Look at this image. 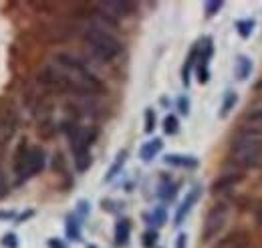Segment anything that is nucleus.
Masks as SVG:
<instances>
[{
  "label": "nucleus",
  "instance_id": "1",
  "mask_svg": "<svg viewBox=\"0 0 262 248\" xmlns=\"http://www.w3.org/2000/svg\"><path fill=\"white\" fill-rule=\"evenodd\" d=\"M85 45L87 49L93 53V57H97L99 61L103 63H111L115 61L121 53H123V45L107 31H101V29H95V27H89L85 34Z\"/></svg>",
  "mask_w": 262,
  "mask_h": 248
},
{
  "label": "nucleus",
  "instance_id": "2",
  "mask_svg": "<svg viewBox=\"0 0 262 248\" xmlns=\"http://www.w3.org/2000/svg\"><path fill=\"white\" fill-rule=\"evenodd\" d=\"M230 157L242 168H254L262 161V139L256 135H240L230 146Z\"/></svg>",
  "mask_w": 262,
  "mask_h": 248
},
{
  "label": "nucleus",
  "instance_id": "3",
  "mask_svg": "<svg viewBox=\"0 0 262 248\" xmlns=\"http://www.w3.org/2000/svg\"><path fill=\"white\" fill-rule=\"evenodd\" d=\"M230 218V206L220 202L216 204L208 214H206V220H204V228H202V240L204 242H210L214 238L220 236V232L224 230V226L228 224Z\"/></svg>",
  "mask_w": 262,
  "mask_h": 248
},
{
  "label": "nucleus",
  "instance_id": "4",
  "mask_svg": "<svg viewBox=\"0 0 262 248\" xmlns=\"http://www.w3.org/2000/svg\"><path fill=\"white\" fill-rule=\"evenodd\" d=\"M65 131L73 154L89 152V148L95 143V139H97L99 135L97 127H87V125H77V123H67Z\"/></svg>",
  "mask_w": 262,
  "mask_h": 248
},
{
  "label": "nucleus",
  "instance_id": "5",
  "mask_svg": "<svg viewBox=\"0 0 262 248\" xmlns=\"http://www.w3.org/2000/svg\"><path fill=\"white\" fill-rule=\"evenodd\" d=\"M29 146L25 141L18 143L14 157H12V174L16 178V184H23L25 180H29V170H27V161H29Z\"/></svg>",
  "mask_w": 262,
  "mask_h": 248
},
{
  "label": "nucleus",
  "instance_id": "6",
  "mask_svg": "<svg viewBox=\"0 0 262 248\" xmlns=\"http://www.w3.org/2000/svg\"><path fill=\"white\" fill-rule=\"evenodd\" d=\"M97 10L107 14L113 20H119V18L129 16L131 10H133V4L131 2H121V0H107V2H97Z\"/></svg>",
  "mask_w": 262,
  "mask_h": 248
},
{
  "label": "nucleus",
  "instance_id": "7",
  "mask_svg": "<svg viewBox=\"0 0 262 248\" xmlns=\"http://www.w3.org/2000/svg\"><path fill=\"white\" fill-rule=\"evenodd\" d=\"M200 196H202V188L196 186L192 188L188 194H186V198L182 200V204L178 206V210H176V218H173V222H176V226H180V224H184V220L186 216L192 212V208L198 204V200H200Z\"/></svg>",
  "mask_w": 262,
  "mask_h": 248
},
{
  "label": "nucleus",
  "instance_id": "8",
  "mask_svg": "<svg viewBox=\"0 0 262 248\" xmlns=\"http://www.w3.org/2000/svg\"><path fill=\"white\" fill-rule=\"evenodd\" d=\"M248 246H250V234L246 230H234V232L226 234L216 244V248H248Z\"/></svg>",
  "mask_w": 262,
  "mask_h": 248
},
{
  "label": "nucleus",
  "instance_id": "9",
  "mask_svg": "<svg viewBox=\"0 0 262 248\" xmlns=\"http://www.w3.org/2000/svg\"><path fill=\"white\" fill-rule=\"evenodd\" d=\"M47 157H45V150L40 146H33L29 150V161H27V170H29V178H33L36 174H40L45 170Z\"/></svg>",
  "mask_w": 262,
  "mask_h": 248
},
{
  "label": "nucleus",
  "instance_id": "10",
  "mask_svg": "<svg viewBox=\"0 0 262 248\" xmlns=\"http://www.w3.org/2000/svg\"><path fill=\"white\" fill-rule=\"evenodd\" d=\"M242 180H244V174H240V172L224 174V176H220V178L212 184V192H214V194H218V192H228V190H232L234 186H238Z\"/></svg>",
  "mask_w": 262,
  "mask_h": 248
},
{
  "label": "nucleus",
  "instance_id": "11",
  "mask_svg": "<svg viewBox=\"0 0 262 248\" xmlns=\"http://www.w3.org/2000/svg\"><path fill=\"white\" fill-rule=\"evenodd\" d=\"M164 161L167 166H173V168H186V170H196L198 168V159L194 155L167 154L164 157Z\"/></svg>",
  "mask_w": 262,
  "mask_h": 248
},
{
  "label": "nucleus",
  "instance_id": "12",
  "mask_svg": "<svg viewBox=\"0 0 262 248\" xmlns=\"http://www.w3.org/2000/svg\"><path fill=\"white\" fill-rule=\"evenodd\" d=\"M162 150H164V141H162L160 137H154V139H149V141H145V143L141 146L139 157H141L143 161H151Z\"/></svg>",
  "mask_w": 262,
  "mask_h": 248
},
{
  "label": "nucleus",
  "instance_id": "13",
  "mask_svg": "<svg viewBox=\"0 0 262 248\" xmlns=\"http://www.w3.org/2000/svg\"><path fill=\"white\" fill-rule=\"evenodd\" d=\"M250 73H252V61L248 59V57H238L236 59V65H234V77L238 79V81H246L248 77H250Z\"/></svg>",
  "mask_w": 262,
  "mask_h": 248
},
{
  "label": "nucleus",
  "instance_id": "14",
  "mask_svg": "<svg viewBox=\"0 0 262 248\" xmlns=\"http://www.w3.org/2000/svg\"><path fill=\"white\" fill-rule=\"evenodd\" d=\"M129 236H131L129 220H119L115 224V244L117 246H125L129 242Z\"/></svg>",
  "mask_w": 262,
  "mask_h": 248
},
{
  "label": "nucleus",
  "instance_id": "15",
  "mask_svg": "<svg viewBox=\"0 0 262 248\" xmlns=\"http://www.w3.org/2000/svg\"><path fill=\"white\" fill-rule=\"evenodd\" d=\"M65 232L69 240H81V224L75 216H67V224H65Z\"/></svg>",
  "mask_w": 262,
  "mask_h": 248
},
{
  "label": "nucleus",
  "instance_id": "16",
  "mask_svg": "<svg viewBox=\"0 0 262 248\" xmlns=\"http://www.w3.org/2000/svg\"><path fill=\"white\" fill-rule=\"evenodd\" d=\"M125 159H127V152L125 150H121L117 157H115V161H113V166L109 168V172H107V176H105V182H111L117 174H119V170L123 168V163H125Z\"/></svg>",
  "mask_w": 262,
  "mask_h": 248
},
{
  "label": "nucleus",
  "instance_id": "17",
  "mask_svg": "<svg viewBox=\"0 0 262 248\" xmlns=\"http://www.w3.org/2000/svg\"><path fill=\"white\" fill-rule=\"evenodd\" d=\"M236 103H238V95L234 93V91H228V93L224 95V101H222V107H220V117L224 119V117H228L230 111L236 107Z\"/></svg>",
  "mask_w": 262,
  "mask_h": 248
},
{
  "label": "nucleus",
  "instance_id": "18",
  "mask_svg": "<svg viewBox=\"0 0 262 248\" xmlns=\"http://www.w3.org/2000/svg\"><path fill=\"white\" fill-rule=\"evenodd\" d=\"M256 29V25H254V20L252 18H242V20H236V31L238 34L242 36V38H248L252 32Z\"/></svg>",
  "mask_w": 262,
  "mask_h": 248
},
{
  "label": "nucleus",
  "instance_id": "19",
  "mask_svg": "<svg viewBox=\"0 0 262 248\" xmlns=\"http://www.w3.org/2000/svg\"><path fill=\"white\" fill-rule=\"evenodd\" d=\"M91 161H93L91 152H81V154H75V168H77V172H87V170L91 168Z\"/></svg>",
  "mask_w": 262,
  "mask_h": 248
},
{
  "label": "nucleus",
  "instance_id": "20",
  "mask_svg": "<svg viewBox=\"0 0 262 248\" xmlns=\"http://www.w3.org/2000/svg\"><path fill=\"white\" fill-rule=\"evenodd\" d=\"M160 198L162 200H173L176 198V194H178V186L173 184V182H169V180H165L164 184L160 186Z\"/></svg>",
  "mask_w": 262,
  "mask_h": 248
},
{
  "label": "nucleus",
  "instance_id": "21",
  "mask_svg": "<svg viewBox=\"0 0 262 248\" xmlns=\"http://www.w3.org/2000/svg\"><path fill=\"white\" fill-rule=\"evenodd\" d=\"M164 131L167 135H176L180 131V121H178L176 115H167L164 119Z\"/></svg>",
  "mask_w": 262,
  "mask_h": 248
},
{
  "label": "nucleus",
  "instance_id": "22",
  "mask_svg": "<svg viewBox=\"0 0 262 248\" xmlns=\"http://www.w3.org/2000/svg\"><path fill=\"white\" fill-rule=\"evenodd\" d=\"M222 6H224V2L222 0H214V2H206L204 4V10H206V16L208 18H212V16H216L220 10H222Z\"/></svg>",
  "mask_w": 262,
  "mask_h": 248
},
{
  "label": "nucleus",
  "instance_id": "23",
  "mask_svg": "<svg viewBox=\"0 0 262 248\" xmlns=\"http://www.w3.org/2000/svg\"><path fill=\"white\" fill-rule=\"evenodd\" d=\"M149 220H151V224H156V226H164L165 220H167V212H165L164 206H162V208H156V210L151 212Z\"/></svg>",
  "mask_w": 262,
  "mask_h": 248
},
{
  "label": "nucleus",
  "instance_id": "24",
  "mask_svg": "<svg viewBox=\"0 0 262 248\" xmlns=\"http://www.w3.org/2000/svg\"><path fill=\"white\" fill-rule=\"evenodd\" d=\"M156 242H158V232H156V230H147V232L141 236V244H143V248H154Z\"/></svg>",
  "mask_w": 262,
  "mask_h": 248
},
{
  "label": "nucleus",
  "instance_id": "25",
  "mask_svg": "<svg viewBox=\"0 0 262 248\" xmlns=\"http://www.w3.org/2000/svg\"><path fill=\"white\" fill-rule=\"evenodd\" d=\"M156 129V113L151 107L145 109V133H151Z\"/></svg>",
  "mask_w": 262,
  "mask_h": 248
},
{
  "label": "nucleus",
  "instance_id": "26",
  "mask_svg": "<svg viewBox=\"0 0 262 248\" xmlns=\"http://www.w3.org/2000/svg\"><path fill=\"white\" fill-rule=\"evenodd\" d=\"M8 192H10V184L6 180V174L0 170V200H4L8 196Z\"/></svg>",
  "mask_w": 262,
  "mask_h": 248
},
{
  "label": "nucleus",
  "instance_id": "27",
  "mask_svg": "<svg viewBox=\"0 0 262 248\" xmlns=\"http://www.w3.org/2000/svg\"><path fill=\"white\" fill-rule=\"evenodd\" d=\"M2 246L4 248H18V240H16V234L8 232L2 236Z\"/></svg>",
  "mask_w": 262,
  "mask_h": 248
},
{
  "label": "nucleus",
  "instance_id": "28",
  "mask_svg": "<svg viewBox=\"0 0 262 248\" xmlns=\"http://www.w3.org/2000/svg\"><path fill=\"white\" fill-rule=\"evenodd\" d=\"M178 107H180V113L188 115L190 113V101H188V97H180L178 99Z\"/></svg>",
  "mask_w": 262,
  "mask_h": 248
},
{
  "label": "nucleus",
  "instance_id": "29",
  "mask_svg": "<svg viewBox=\"0 0 262 248\" xmlns=\"http://www.w3.org/2000/svg\"><path fill=\"white\" fill-rule=\"evenodd\" d=\"M47 244H49V248H67L65 242H63V240H59V238H51Z\"/></svg>",
  "mask_w": 262,
  "mask_h": 248
},
{
  "label": "nucleus",
  "instance_id": "30",
  "mask_svg": "<svg viewBox=\"0 0 262 248\" xmlns=\"http://www.w3.org/2000/svg\"><path fill=\"white\" fill-rule=\"evenodd\" d=\"M186 244H188V236L186 234H180L176 238V248H186Z\"/></svg>",
  "mask_w": 262,
  "mask_h": 248
},
{
  "label": "nucleus",
  "instance_id": "31",
  "mask_svg": "<svg viewBox=\"0 0 262 248\" xmlns=\"http://www.w3.org/2000/svg\"><path fill=\"white\" fill-rule=\"evenodd\" d=\"M0 218L2 220H12V218H16V214L14 212H0Z\"/></svg>",
  "mask_w": 262,
  "mask_h": 248
},
{
  "label": "nucleus",
  "instance_id": "32",
  "mask_svg": "<svg viewBox=\"0 0 262 248\" xmlns=\"http://www.w3.org/2000/svg\"><path fill=\"white\" fill-rule=\"evenodd\" d=\"M256 220H258V224H262V208L256 210Z\"/></svg>",
  "mask_w": 262,
  "mask_h": 248
},
{
  "label": "nucleus",
  "instance_id": "33",
  "mask_svg": "<svg viewBox=\"0 0 262 248\" xmlns=\"http://www.w3.org/2000/svg\"><path fill=\"white\" fill-rule=\"evenodd\" d=\"M89 248H95V246H89Z\"/></svg>",
  "mask_w": 262,
  "mask_h": 248
}]
</instances>
